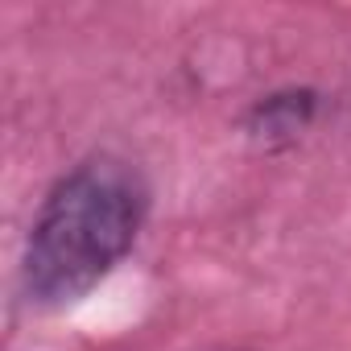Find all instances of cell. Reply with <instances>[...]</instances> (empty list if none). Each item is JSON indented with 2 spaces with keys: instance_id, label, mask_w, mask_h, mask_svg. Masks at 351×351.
I'll return each instance as SVG.
<instances>
[{
  "instance_id": "cell-1",
  "label": "cell",
  "mask_w": 351,
  "mask_h": 351,
  "mask_svg": "<svg viewBox=\"0 0 351 351\" xmlns=\"http://www.w3.org/2000/svg\"><path fill=\"white\" fill-rule=\"evenodd\" d=\"M153 191L136 161L87 153L42 195L21 248L25 306L54 314L95 293L136 248Z\"/></svg>"
},
{
  "instance_id": "cell-2",
  "label": "cell",
  "mask_w": 351,
  "mask_h": 351,
  "mask_svg": "<svg viewBox=\"0 0 351 351\" xmlns=\"http://www.w3.org/2000/svg\"><path fill=\"white\" fill-rule=\"evenodd\" d=\"M318 116H322V91L306 87V83H289V87H273L248 104L244 132L261 149H289L314 128Z\"/></svg>"
}]
</instances>
